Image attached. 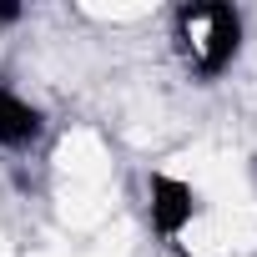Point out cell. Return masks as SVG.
Returning <instances> with one entry per match:
<instances>
[{
  "mask_svg": "<svg viewBox=\"0 0 257 257\" xmlns=\"http://www.w3.org/2000/svg\"><path fill=\"white\" fill-rule=\"evenodd\" d=\"M192 212H197V192H192L187 182L157 172V177H152V222H157V232L177 237V232L192 222Z\"/></svg>",
  "mask_w": 257,
  "mask_h": 257,
  "instance_id": "obj_2",
  "label": "cell"
},
{
  "mask_svg": "<svg viewBox=\"0 0 257 257\" xmlns=\"http://www.w3.org/2000/svg\"><path fill=\"white\" fill-rule=\"evenodd\" d=\"M26 16V6H16V0H0V26H16Z\"/></svg>",
  "mask_w": 257,
  "mask_h": 257,
  "instance_id": "obj_4",
  "label": "cell"
},
{
  "mask_svg": "<svg viewBox=\"0 0 257 257\" xmlns=\"http://www.w3.org/2000/svg\"><path fill=\"white\" fill-rule=\"evenodd\" d=\"M197 21L207 26L197 41H187V51L197 46V71L202 76H222L232 61H237V51H242V16L232 11V6H222V0H202L197 6Z\"/></svg>",
  "mask_w": 257,
  "mask_h": 257,
  "instance_id": "obj_1",
  "label": "cell"
},
{
  "mask_svg": "<svg viewBox=\"0 0 257 257\" xmlns=\"http://www.w3.org/2000/svg\"><path fill=\"white\" fill-rule=\"evenodd\" d=\"M41 126H46V116L31 101H21L16 91L0 86V147H31L41 137Z\"/></svg>",
  "mask_w": 257,
  "mask_h": 257,
  "instance_id": "obj_3",
  "label": "cell"
}]
</instances>
